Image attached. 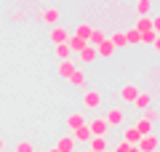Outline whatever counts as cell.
<instances>
[{"instance_id": "obj_23", "label": "cell", "mask_w": 160, "mask_h": 152, "mask_svg": "<svg viewBox=\"0 0 160 152\" xmlns=\"http://www.w3.org/2000/svg\"><path fill=\"white\" fill-rule=\"evenodd\" d=\"M133 128H136L139 131V136H147V134H155V131H152V123H147V120H136V125H133Z\"/></svg>"}, {"instance_id": "obj_14", "label": "cell", "mask_w": 160, "mask_h": 152, "mask_svg": "<svg viewBox=\"0 0 160 152\" xmlns=\"http://www.w3.org/2000/svg\"><path fill=\"white\" fill-rule=\"evenodd\" d=\"M133 104H136V109H147V107H152V94L149 91H139V96L133 99Z\"/></svg>"}, {"instance_id": "obj_4", "label": "cell", "mask_w": 160, "mask_h": 152, "mask_svg": "<svg viewBox=\"0 0 160 152\" xmlns=\"http://www.w3.org/2000/svg\"><path fill=\"white\" fill-rule=\"evenodd\" d=\"M38 19H40L43 24H51V27H56L59 19H62V11L51 6V8H46V11H40V13H38Z\"/></svg>"}, {"instance_id": "obj_21", "label": "cell", "mask_w": 160, "mask_h": 152, "mask_svg": "<svg viewBox=\"0 0 160 152\" xmlns=\"http://www.w3.org/2000/svg\"><path fill=\"white\" fill-rule=\"evenodd\" d=\"M109 43L115 45V51H118V48H128V43H126V32H115V35H109Z\"/></svg>"}, {"instance_id": "obj_8", "label": "cell", "mask_w": 160, "mask_h": 152, "mask_svg": "<svg viewBox=\"0 0 160 152\" xmlns=\"http://www.w3.org/2000/svg\"><path fill=\"white\" fill-rule=\"evenodd\" d=\"M69 83H72L75 88H86V85H88V75H86V69L78 67L72 75H69Z\"/></svg>"}, {"instance_id": "obj_10", "label": "cell", "mask_w": 160, "mask_h": 152, "mask_svg": "<svg viewBox=\"0 0 160 152\" xmlns=\"http://www.w3.org/2000/svg\"><path fill=\"white\" fill-rule=\"evenodd\" d=\"M107 147H109L107 136H91L88 139V149L91 152H107Z\"/></svg>"}, {"instance_id": "obj_5", "label": "cell", "mask_w": 160, "mask_h": 152, "mask_svg": "<svg viewBox=\"0 0 160 152\" xmlns=\"http://www.w3.org/2000/svg\"><path fill=\"white\" fill-rule=\"evenodd\" d=\"M136 96H139V85L136 83H126L120 88V101H123V104H133Z\"/></svg>"}, {"instance_id": "obj_26", "label": "cell", "mask_w": 160, "mask_h": 152, "mask_svg": "<svg viewBox=\"0 0 160 152\" xmlns=\"http://www.w3.org/2000/svg\"><path fill=\"white\" fill-rule=\"evenodd\" d=\"M147 123H158V109H152V107H147L144 109V115H142Z\"/></svg>"}, {"instance_id": "obj_25", "label": "cell", "mask_w": 160, "mask_h": 152, "mask_svg": "<svg viewBox=\"0 0 160 152\" xmlns=\"http://www.w3.org/2000/svg\"><path fill=\"white\" fill-rule=\"evenodd\" d=\"M13 152H38V149H35L32 141H19V144L13 147Z\"/></svg>"}, {"instance_id": "obj_27", "label": "cell", "mask_w": 160, "mask_h": 152, "mask_svg": "<svg viewBox=\"0 0 160 152\" xmlns=\"http://www.w3.org/2000/svg\"><path fill=\"white\" fill-rule=\"evenodd\" d=\"M155 40H160L158 32H152V29H149V32H142V43H149V45H152Z\"/></svg>"}, {"instance_id": "obj_29", "label": "cell", "mask_w": 160, "mask_h": 152, "mask_svg": "<svg viewBox=\"0 0 160 152\" xmlns=\"http://www.w3.org/2000/svg\"><path fill=\"white\" fill-rule=\"evenodd\" d=\"M126 152H139V149H136V144H128V149H126Z\"/></svg>"}, {"instance_id": "obj_24", "label": "cell", "mask_w": 160, "mask_h": 152, "mask_svg": "<svg viewBox=\"0 0 160 152\" xmlns=\"http://www.w3.org/2000/svg\"><path fill=\"white\" fill-rule=\"evenodd\" d=\"M104 38H107V35H104L102 29H93V32H91V38H88V45H93V48H96V45L102 43Z\"/></svg>"}, {"instance_id": "obj_1", "label": "cell", "mask_w": 160, "mask_h": 152, "mask_svg": "<svg viewBox=\"0 0 160 152\" xmlns=\"http://www.w3.org/2000/svg\"><path fill=\"white\" fill-rule=\"evenodd\" d=\"M102 101H104V96H102L99 88H86V91H83V107H86V109H99V107H102Z\"/></svg>"}, {"instance_id": "obj_22", "label": "cell", "mask_w": 160, "mask_h": 152, "mask_svg": "<svg viewBox=\"0 0 160 152\" xmlns=\"http://www.w3.org/2000/svg\"><path fill=\"white\" fill-rule=\"evenodd\" d=\"M152 11V0H136V13L139 16H149Z\"/></svg>"}, {"instance_id": "obj_19", "label": "cell", "mask_w": 160, "mask_h": 152, "mask_svg": "<svg viewBox=\"0 0 160 152\" xmlns=\"http://www.w3.org/2000/svg\"><path fill=\"white\" fill-rule=\"evenodd\" d=\"M91 32H93L91 24H78V27H75V38L86 40V43H88V38H91Z\"/></svg>"}, {"instance_id": "obj_6", "label": "cell", "mask_w": 160, "mask_h": 152, "mask_svg": "<svg viewBox=\"0 0 160 152\" xmlns=\"http://www.w3.org/2000/svg\"><path fill=\"white\" fill-rule=\"evenodd\" d=\"M86 125H88V131H91V136H107V134H109L104 118H93L91 123H86Z\"/></svg>"}, {"instance_id": "obj_20", "label": "cell", "mask_w": 160, "mask_h": 152, "mask_svg": "<svg viewBox=\"0 0 160 152\" xmlns=\"http://www.w3.org/2000/svg\"><path fill=\"white\" fill-rule=\"evenodd\" d=\"M126 43L128 45H142V32H136L133 27L126 29Z\"/></svg>"}, {"instance_id": "obj_16", "label": "cell", "mask_w": 160, "mask_h": 152, "mask_svg": "<svg viewBox=\"0 0 160 152\" xmlns=\"http://www.w3.org/2000/svg\"><path fill=\"white\" fill-rule=\"evenodd\" d=\"M56 149H59V152H72V149H75V139H72V136H59Z\"/></svg>"}, {"instance_id": "obj_11", "label": "cell", "mask_w": 160, "mask_h": 152, "mask_svg": "<svg viewBox=\"0 0 160 152\" xmlns=\"http://www.w3.org/2000/svg\"><path fill=\"white\" fill-rule=\"evenodd\" d=\"M96 56H99V59H109V56H115V45L109 43V38H104L102 43L96 45Z\"/></svg>"}, {"instance_id": "obj_3", "label": "cell", "mask_w": 160, "mask_h": 152, "mask_svg": "<svg viewBox=\"0 0 160 152\" xmlns=\"http://www.w3.org/2000/svg\"><path fill=\"white\" fill-rule=\"evenodd\" d=\"M158 147H160L158 134H147V136H142V139L136 141V149L139 152H158Z\"/></svg>"}, {"instance_id": "obj_18", "label": "cell", "mask_w": 160, "mask_h": 152, "mask_svg": "<svg viewBox=\"0 0 160 152\" xmlns=\"http://www.w3.org/2000/svg\"><path fill=\"white\" fill-rule=\"evenodd\" d=\"M86 40H80V38H75V35H69V38H67V48H69V53H72V51H78V53H80V51H83V48H86Z\"/></svg>"}, {"instance_id": "obj_15", "label": "cell", "mask_w": 160, "mask_h": 152, "mask_svg": "<svg viewBox=\"0 0 160 152\" xmlns=\"http://www.w3.org/2000/svg\"><path fill=\"white\" fill-rule=\"evenodd\" d=\"M139 139H142V136H139V131L133 128V125H128V128L123 131V139H120V141H123V144H136Z\"/></svg>"}, {"instance_id": "obj_31", "label": "cell", "mask_w": 160, "mask_h": 152, "mask_svg": "<svg viewBox=\"0 0 160 152\" xmlns=\"http://www.w3.org/2000/svg\"><path fill=\"white\" fill-rule=\"evenodd\" d=\"M48 152H59V149H56V147H51V149H48Z\"/></svg>"}, {"instance_id": "obj_12", "label": "cell", "mask_w": 160, "mask_h": 152, "mask_svg": "<svg viewBox=\"0 0 160 152\" xmlns=\"http://www.w3.org/2000/svg\"><path fill=\"white\" fill-rule=\"evenodd\" d=\"M96 48H93V45H86V48H83V51H80V64H78V67H86V64H93V62H96Z\"/></svg>"}, {"instance_id": "obj_2", "label": "cell", "mask_w": 160, "mask_h": 152, "mask_svg": "<svg viewBox=\"0 0 160 152\" xmlns=\"http://www.w3.org/2000/svg\"><path fill=\"white\" fill-rule=\"evenodd\" d=\"M123 120H126V109L120 107V104H115V107L107 109V118H104L107 128H118V125H123Z\"/></svg>"}, {"instance_id": "obj_32", "label": "cell", "mask_w": 160, "mask_h": 152, "mask_svg": "<svg viewBox=\"0 0 160 152\" xmlns=\"http://www.w3.org/2000/svg\"><path fill=\"white\" fill-rule=\"evenodd\" d=\"M88 152H91V149H88Z\"/></svg>"}, {"instance_id": "obj_7", "label": "cell", "mask_w": 160, "mask_h": 152, "mask_svg": "<svg viewBox=\"0 0 160 152\" xmlns=\"http://www.w3.org/2000/svg\"><path fill=\"white\" fill-rule=\"evenodd\" d=\"M48 38H51V43L53 45H59V43H67V38H69V32L62 27V24H56V27H51V32H48Z\"/></svg>"}, {"instance_id": "obj_30", "label": "cell", "mask_w": 160, "mask_h": 152, "mask_svg": "<svg viewBox=\"0 0 160 152\" xmlns=\"http://www.w3.org/2000/svg\"><path fill=\"white\" fill-rule=\"evenodd\" d=\"M6 149V139H3V136H0V152Z\"/></svg>"}, {"instance_id": "obj_13", "label": "cell", "mask_w": 160, "mask_h": 152, "mask_svg": "<svg viewBox=\"0 0 160 152\" xmlns=\"http://www.w3.org/2000/svg\"><path fill=\"white\" fill-rule=\"evenodd\" d=\"M75 69H78V64H75L72 59H62V62H59V69H56V72H59V78H67V80H69V75H72Z\"/></svg>"}, {"instance_id": "obj_17", "label": "cell", "mask_w": 160, "mask_h": 152, "mask_svg": "<svg viewBox=\"0 0 160 152\" xmlns=\"http://www.w3.org/2000/svg\"><path fill=\"white\" fill-rule=\"evenodd\" d=\"M72 139H75V144H78V141H86V144H88V139H91V131H88V125H80V128H75V131H72Z\"/></svg>"}, {"instance_id": "obj_9", "label": "cell", "mask_w": 160, "mask_h": 152, "mask_svg": "<svg viewBox=\"0 0 160 152\" xmlns=\"http://www.w3.org/2000/svg\"><path fill=\"white\" fill-rule=\"evenodd\" d=\"M64 125H67V131H75V128H80V125H86V115H83V112H72V115H67Z\"/></svg>"}, {"instance_id": "obj_28", "label": "cell", "mask_w": 160, "mask_h": 152, "mask_svg": "<svg viewBox=\"0 0 160 152\" xmlns=\"http://www.w3.org/2000/svg\"><path fill=\"white\" fill-rule=\"evenodd\" d=\"M56 56H59V59H69V48H67V43H59V45H56Z\"/></svg>"}]
</instances>
